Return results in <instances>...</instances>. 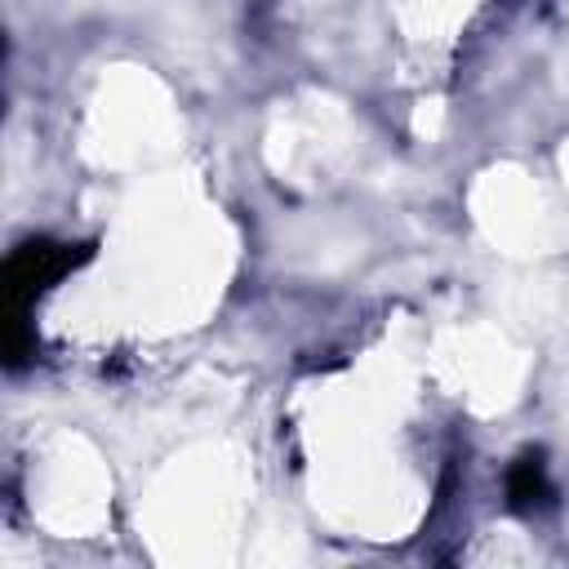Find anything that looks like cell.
Here are the masks:
<instances>
[{
	"instance_id": "1",
	"label": "cell",
	"mask_w": 569,
	"mask_h": 569,
	"mask_svg": "<svg viewBox=\"0 0 569 569\" xmlns=\"http://www.w3.org/2000/svg\"><path fill=\"white\" fill-rule=\"evenodd\" d=\"M84 253H89V249L71 253V244H53V240H31V244H22V249L9 258V267H4V293H9L13 320H22L18 311H22L36 293H44L58 276H67Z\"/></svg>"
},
{
	"instance_id": "2",
	"label": "cell",
	"mask_w": 569,
	"mask_h": 569,
	"mask_svg": "<svg viewBox=\"0 0 569 569\" xmlns=\"http://www.w3.org/2000/svg\"><path fill=\"white\" fill-rule=\"evenodd\" d=\"M507 502L516 511H538L551 502V480H547V462L542 453H520L507 471Z\"/></svg>"
}]
</instances>
